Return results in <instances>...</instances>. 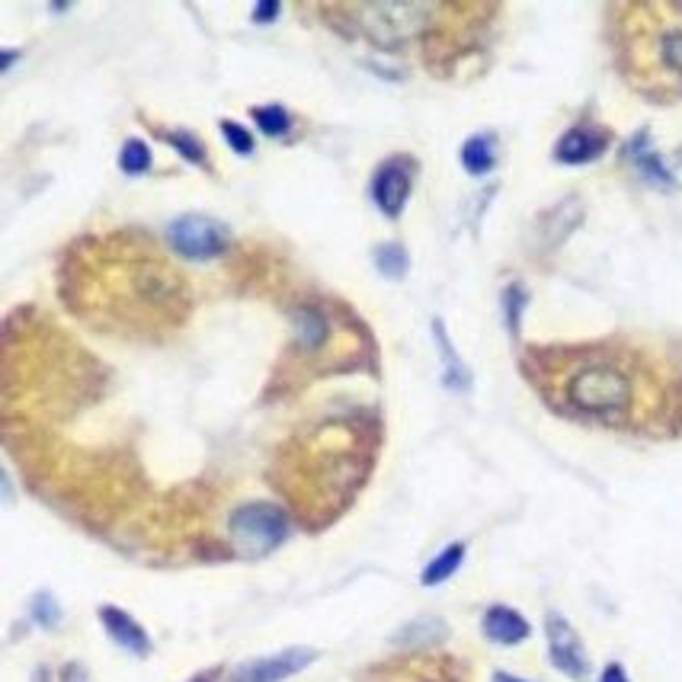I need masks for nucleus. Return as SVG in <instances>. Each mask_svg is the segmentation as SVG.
Wrapping results in <instances>:
<instances>
[{"instance_id": "obj_3", "label": "nucleus", "mask_w": 682, "mask_h": 682, "mask_svg": "<svg viewBox=\"0 0 682 682\" xmlns=\"http://www.w3.org/2000/svg\"><path fill=\"white\" fill-rule=\"evenodd\" d=\"M645 52H635L641 58V75L660 87H682V20L660 23L641 42Z\"/></svg>"}, {"instance_id": "obj_1", "label": "nucleus", "mask_w": 682, "mask_h": 682, "mask_svg": "<svg viewBox=\"0 0 682 682\" xmlns=\"http://www.w3.org/2000/svg\"><path fill=\"white\" fill-rule=\"evenodd\" d=\"M545 391L551 404L577 417L600 420L608 426H628L653 417L650 391L653 381L641 372V362L612 349H570L558 359H545Z\"/></svg>"}, {"instance_id": "obj_17", "label": "nucleus", "mask_w": 682, "mask_h": 682, "mask_svg": "<svg viewBox=\"0 0 682 682\" xmlns=\"http://www.w3.org/2000/svg\"><path fill=\"white\" fill-rule=\"evenodd\" d=\"M376 266H379L381 276H388V279H404V272H407L404 247L401 244H381V247H376Z\"/></svg>"}, {"instance_id": "obj_24", "label": "nucleus", "mask_w": 682, "mask_h": 682, "mask_svg": "<svg viewBox=\"0 0 682 682\" xmlns=\"http://www.w3.org/2000/svg\"><path fill=\"white\" fill-rule=\"evenodd\" d=\"M600 682H631V680H628V673H625L622 663H608L606 670H603V677H600Z\"/></svg>"}, {"instance_id": "obj_18", "label": "nucleus", "mask_w": 682, "mask_h": 682, "mask_svg": "<svg viewBox=\"0 0 682 682\" xmlns=\"http://www.w3.org/2000/svg\"><path fill=\"white\" fill-rule=\"evenodd\" d=\"M526 304H529V295H526L523 286H510V289L503 292V314H506V327H510L513 337L519 334V321H523Z\"/></svg>"}, {"instance_id": "obj_4", "label": "nucleus", "mask_w": 682, "mask_h": 682, "mask_svg": "<svg viewBox=\"0 0 682 682\" xmlns=\"http://www.w3.org/2000/svg\"><path fill=\"white\" fill-rule=\"evenodd\" d=\"M167 237L174 250L187 260H212L222 257L231 244V234L222 222L205 219V215H183L167 227Z\"/></svg>"}, {"instance_id": "obj_22", "label": "nucleus", "mask_w": 682, "mask_h": 682, "mask_svg": "<svg viewBox=\"0 0 682 682\" xmlns=\"http://www.w3.org/2000/svg\"><path fill=\"white\" fill-rule=\"evenodd\" d=\"M222 135H225V142L231 145V152L237 154L254 152V135H250L244 125H237V122H222Z\"/></svg>"}, {"instance_id": "obj_26", "label": "nucleus", "mask_w": 682, "mask_h": 682, "mask_svg": "<svg viewBox=\"0 0 682 682\" xmlns=\"http://www.w3.org/2000/svg\"><path fill=\"white\" fill-rule=\"evenodd\" d=\"M493 682H526V680H519V677H510V673H496V677H493Z\"/></svg>"}, {"instance_id": "obj_16", "label": "nucleus", "mask_w": 682, "mask_h": 682, "mask_svg": "<svg viewBox=\"0 0 682 682\" xmlns=\"http://www.w3.org/2000/svg\"><path fill=\"white\" fill-rule=\"evenodd\" d=\"M152 167V148L142 142V138H128L122 145V154H119V170L128 174V177H138Z\"/></svg>"}, {"instance_id": "obj_8", "label": "nucleus", "mask_w": 682, "mask_h": 682, "mask_svg": "<svg viewBox=\"0 0 682 682\" xmlns=\"http://www.w3.org/2000/svg\"><path fill=\"white\" fill-rule=\"evenodd\" d=\"M608 148V132L596 125H573L555 145V157L561 164H590Z\"/></svg>"}, {"instance_id": "obj_10", "label": "nucleus", "mask_w": 682, "mask_h": 682, "mask_svg": "<svg viewBox=\"0 0 682 682\" xmlns=\"http://www.w3.org/2000/svg\"><path fill=\"white\" fill-rule=\"evenodd\" d=\"M484 635L491 638L493 645H503V647H513V645H523L526 638H529V622L516 612V608L510 606H491L484 612Z\"/></svg>"}, {"instance_id": "obj_15", "label": "nucleus", "mask_w": 682, "mask_h": 682, "mask_svg": "<svg viewBox=\"0 0 682 682\" xmlns=\"http://www.w3.org/2000/svg\"><path fill=\"white\" fill-rule=\"evenodd\" d=\"M327 334H331V324L321 311H314V308L299 311V340H302V346L314 349V346L327 340Z\"/></svg>"}, {"instance_id": "obj_13", "label": "nucleus", "mask_w": 682, "mask_h": 682, "mask_svg": "<svg viewBox=\"0 0 682 682\" xmlns=\"http://www.w3.org/2000/svg\"><path fill=\"white\" fill-rule=\"evenodd\" d=\"M461 164H465V170L471 177L491 174L493 164H496V142H493V135H474V138H468L465 148H461Z\"/></svg>"}, {"instance_id": "obj_9", "label": "nucleus", "mask_w": 682, "mask_h": 682, "mask_svg": "<svg viewBox=\"0 0 682 682\" xmlns=\"http://www.w3.org/2000/svg\"><path fill=\"white\" fill-rule=\"evenodd\" d=\"M100 622H103V628L110 631V638H113L122 650H128V653H135V657H148V653H152V638H148V631H145L128 612H122V608L115 606H103L100 608Z\"/></svg>"}, {"instance_id": "obj_5", "label": "nucleus", "mask_w": 682, "mask_h": 682, "mask_svg": "<svg viewBox=\"0 0 682 682\" xmlns=\"http://www.w3.org/2000/svg\"><path fill=\"white\" fill-rule=\"evenodd\" d=\"M314 660H317V650L289 647V650H279V653H269V657L247 660V663L234 667L227 673V682H286L308 670Z\"/></svg>"}, {"instance_id": "obj_19", "label": "nucleus", "mask_w": 682, "mask_h": 682, "mask_svg": "<svg viewBox=\"0 0 682 682\" xmlns=\"http://www.w3.org/2000/svg\"><path fill=\"white\" fill-rule=\"evenodd\" d=\"M164 138L170 142V148H174V152H180V154H183V157H187V160H192V164H199V167H202V164L209 160V154H205V145H202V142H199L195 135H190V132H183V128H180V132H167Z\"/></svg>"}, {"instance_id": "obj_12", "label": "nucleus", "mask_w": 682, "mask_h": 682, "mask_svg": "<svg viewBox=\"0 0 682 682\" xmlns=\"http://www.w3.org/2000/svg\"><path fill=\"white\" fill-rule=\"evenodd\" d=\"M433 337H436L439 356H443V366H446L443 381H446L452 391H468V388H471V372H468V366L458 359V353H455V346L452 340H449V334H446V324H443V321H433Z\"/></svg>"}, {"instance_id": "obj_27", "label": "nucleus", "mask_w": 682, "mask_h": 682, "mask_svg": "<svg viewBox=\"0 0 682 682\" xmlns=\"http://www.w3.org/2000/svg\"><path fill=\"white\" fill-rule=\"evenodd\" d=\"M192 682H212V680H205V677H199V680H192Z\"/></svg>"}, {"instance_id": "obj_20", "label": "nucleus", "mask_w": 682, "mask_h": 682, "mask_svg": "<svg viewBox=\"0 0 682 682\" xmlns=\"http://www.w3.org/2000/svg\"><path fill=\"white\" fill-rule=\"evenodd\" d=\"M33 618H36L42 628H58L62 625V608L58 600L52 593H38L33 600Z\"/></svg>"}, {"instance_id": "obj_2", "label": "nucleus", "mask_w": 682, "mask_h": 682, "mask_svg": "<svg viewBox=\"0 0 682 682\" xmlns=\"http://www.w3.org/2000/svg\"><path fill=\"white\" fill-rule=\"evenodd\" d=\"M231 541L247 558H264L289 538V519L272 503H244L227 519Z\"/></svg>"}, {"instance_id": "obj_7", "label": "nucleus", "mask_w": 682, "mask_h": 682, "mask_svg": "<svg viewBox=\"0 0 682 682\" xmlns=\"http://www.w3.org/2000/svg\"><path fill=\"white\" fill-rule=\"evenodd\" d=\"M414 190V164L407 157H388L376 170L372 180V199L388 219H398L407 205V195Z\"/></svg>"}, {"instance_id": "obj_11", "label": "nucleus", "mask_w": 682, "mask_h": 682, "mask_svg": "<svg viewBox=\"0 0 682 682\" xmlns=\"http://www.w3.org/2000/svg\"><path fill=\"white\" fill-rule=\"evenodd\" d=\"M628 160L641 170L647 183H657V187H673V174L663 167V160L657 157V152L650 148V138L647 132H641L631 145H628Z\"/></svg>"}, {"instance_id": "obj_21", "label": "nucleus", "mask_w": 682, "mask_h": 682, "mask_svg": "<svg viewBox=\"0 0 682 682\" xmlns=\"http://www.w3.org/2000/svg\"><path fill=\"white\" fill-rule=\"evenodd\" d=\"M254 119L257 125L264 128L266 135H286L289 132V113L282 107H264V110H254Z\"/></svg>"}, {"instance_id": "obj_23", "label": "nucleus", "mask_w": 682, "mask_h": 682, "mask_svg": "<svg viewBox=\"0 0 682 682\" xmlns=\"http://www.w3.org/2000/svg\"><path fill=\"white\" fill-rule=\"evenodd\" d=\"M276 13H279V3H257L254 7V23H269V20H276Z\"/></svg>"}, {"instance_id": "obj_14", "label": "nucleus", "mask_w": 682, "mask_h": 682, "mask_svg": "<svg viewBox=\"0 0 682 682\" xmlns=\"http://www.w3.org/2000/svg\"><path fill=\"white\" fill-rule=\"evenodd\" d=\"M461 561H465V545L461 541H455L449 548H443L426 568L420 573V583L423 586H439V583H446L449 577H452L455 570L461 568Z\"/></svg>"}, {"instance_id": "obj_25", "label": "nucleus", "mask_w": 682, "mask_h": 682, "mask_svg": "<svg viewBox=\"0 0 682 682\" xmlns=\"http://www.w3.org/2000/svg\"><path fill=\"white\" fill-rule=\"evenodd\" d=\"M65 682H83V673H80L77 667H68V670H65Z\"/></svg>"}, {"instance_id": "obj_6", "label": "nucleus", "mask_w": 682, "mask_h": 682, "mask_svg": "<svg viewBox=\"0 0 682 682\" xmlns=\"http://www.w3.org/2000/svg\"><path fill=\"white\" fill-rule=\"evenodd\" d=\"M545 631H548V653H551V663L570 677V680H586L590 677V657H586V647L580 641V635L573 631L564 615L558 612H548L545 618Z\"/></svg>"}]
</instances>
